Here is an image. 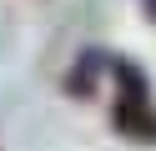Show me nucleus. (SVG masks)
<instances>
[{
	"instance_id": "7ed1b4c3",
	"label": "nucleus",
	"mask_w": 156,
	"mask_h": 151,
	"mask_svg": "<svg viewBox=\"0 0 156 151\" xmlns=\"http://www.w3.org/2000/svg\"><path fill=\"white\" fill-rule=\"evenodd\" d=\"M141 10H146V20H156V0H141Z\"/></svg>"
},
{
	"instance_id": "f257e3e1",
	"label": "nucleus",
	"mask_w": 156,
	"mask_h": 151,
	"mask_svg": "<svg viewBox=\"0 0 156 151\" xmlns=\"http://www.w3.org/2000/svg\"><path fill=\"white\" fill-rule=\"evenodd\" d=\"M106 76L116 81L111 126L121 131L126 141H136V146H156V96H151V76H146L136 60L116 56V50H111V66H106Z\"/></svg>"
},
{
	"instance_id": "f03ea898",
	"label": "nucleus",
	"mask_w": 156,
	"mask_h": 151,
	"mask_svg": "<svg viewBox=\"0 0 156 151\" xmlns=\"http://www.w3.org/2000/svg\"><path fill=\"white\" fill-rule=\"evenodd\" d=\"M106 66H111V50H101V45H86L81 56H76V66L66 70V96H76V101H91V96H96V86H101V76H106Z\"/></svg>"
}]
</instances>
